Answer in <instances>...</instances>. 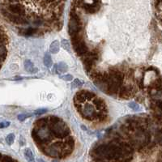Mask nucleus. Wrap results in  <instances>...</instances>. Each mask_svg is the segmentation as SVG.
Instances as JSON below:
<instances>
[{
	"label": "nucleus",
	"mask_w": 162,
	"mask_h": 162,
	"mask_svg": "<svg viewBox=\"0 0 162 162\" xmlns=\"http://www.w3.org/2000/svg\"><path fill=\"white\" fill-rule=\"evenodd\" d=\"M32 137L40 151H41L44 146L49 144L54 138L49 127L48 123L42 126H34L32 130Z\"/></svg>",
	"instance_id": "obj_1"
},
{
	"label": "nucleus",
	"mask_w": 162,
	"mask_h": 162,
	"mask_svg": "<svg viewBox=\"0 0 162 162\" xmlns=\"http://www.w3.org/2000/svg\"><path fill=\"white\" fill-rule=\"evenodd\" d=\"M107 76V93L109 95L117 94L124 83V73L116 67L109 68Z\"/></svg>",
	"instance_id": "obj_2"
},
{
	"label": "nucleus",
	"mask_w": 162,
	"mask_h": 162,
	"mask_svg": "<svg viewBox=\"0 0 162 162\" xmlns=\"http://www.w3.org/2000/svg\"><path fill=\"white\" fill-rule=\"evenodd\" d=\"M48 126L54 138L64 139L71 134V130L67 123L60 117L56 116H49L47 117Z\"/></svg>",
	"instance_id": "obj_3"
},
{
	"label": "nucleus",
	"mask_w": 162,
	"mask_h": 162,
	"mask_svg": "<svg viewBox=\"0 0 162 162\" xmlns=\"http://www.w3.org/2000/svg\"><path fill=\"white\" fill-rule=\"evenodd\" d=\"M83 24L80 15L73 8L70 12V20L68 23V32L70 36H72L82 31Z\"/></svg>",
	"instance_id": "obj_4"
},
{
	"label": "nucleus",
	"mask_w": 162,
	"mask_h": 162,
	"mask_svg": "<svg viewBox=\"0 0 162 162\" xmlns=\"http://www.w3.org/2000/svg\"><path fill=\"white\" fill-rule=\"evenodd\" d=\"M71 39L72 47L77 54V55L83 56L89 52V47L84 40L83 36L81 35V32L71 36Z\"/></svg>",
	"instance_id": "obj_5"
},
{
	"label": "nucleus",
	"mask_w": 162,
	"mask_h": 162,
	"mask_svg": "<svg viewBox=\"0 0 162 162\" xmlns=\"http://www.w3.org/2000/svg\"><path fill=\"white\" fill-rule=\"evenodd\" d=\"M75 107L76 108L77 111L80 113V115L84 119L88 121H94L97 117V111L95 106L90 104H77L75 105Z\"/></svg>",
	"instance_id": "obj_6"
},
{
	"label": "nucleus",
	"mask_w": 162,
	"mask_h": 162,
	"mask_svg": "<svg viewBox=\"0 0 162 162\" xmlns=\"http://www.w3.org/2000/svg\"><path fill=\"white\" fill-rule=\"evenodd\" d=\"M64 142H56L52 144H46L41 149V152L47 155L49 157L62 158V151L63 148Z\"/></svg>",
	"instance_id": "obj_7"
},
{
	"label": "nucleus",
	"mask_w": 162,
	"mask_h": 162,
	"mask_svg": "<svg viewBox=\"0 0 162 162\" xmlns=\"http://www.w3.org/2000/svg\"><path fill=\"white\" fill-rule=\"evenodd\" d=\"M2 12H3V16L13 24H17V25H26V24H29L28 19H27L25 16H20L18 15L12 14L11 12H8L7 9H2Z\"/></svg>",
	"instance_id": "obj_8"
},
{
	"label": "nucleus",
	"mask_w": 162,
	"mask_h": 162,
	"mask_svg": "<svg viewBox=\"0 0 162 162\" xmlns=\"http://www.w3.org/2000/svg\"><path fill=\"white\" fill-rule=\"evenodd\" d=\"M135 93V89H134L133 85L126 84L122 85V87L119 89L118 93H117V95H118L119 98L127 100L130 97H134Z\"/></svg>",
	"instance_id": "obj_9"
},
{
	"label": "nucleus",
	"mask_w": 162,
	"mask_h": 162,
	"mask_svg": "<svg viewBox=\"0 0 162 162\" xmlns=\"http://www.w3.org/2000/svg\"><path fill=\"white\" fill-rule=\"evenodd\" d=\"M8 12H11L12 14L18 15L20 16H26V9L24 8V5L19 3H10L7 6V8Z\"/></svg>",
	"instance_id": "obj_10"
},
{
	"label": "nucleus",
	"mask_w": 162,
	"mask_h": 162,
	"mask_svg": "<svg viewBox=\"0 0 162 162\" xmlns=\"http://www.w3.org/2000/svg\"><path fill=\"white\" fill-rule=\"evenodd\" d=\"M20 34L25 36H36V35H40V33H42L43 31L40 28L37 27H28L27 28H20Z\"/></svg>",
	"instance_id": "obj_11"
},
{
	"label": "nucleus",
	"mask_w": 162,
	"mask_h": 162,
	"mask_svg": "<svg viewBox=\"0 0 162 162\" xmlns=\"http://www.w3.org/2000/svg\"><path fill=\"white\" fill-rule=\"evenodd\" d=\"M80 7L84 9L86 12L89 14H94L97 12L100 8H101V3H81Z\"/></svg>",
	"instance_id": "obj_12"
},
{
	"label": "nucleus",
	"mask_w": 162,
	"mask_h": 162,
	"mask_svg": "<svg viewBox=\"0 0 162 162\" xmlns=\"http://www.w3.org/2000/svg\"><path fill=\"white\" fill-rule=\"evenodd\" d=\"M93 103H94V106L97 109V111H107V106L105 104V101L101 98V97H96L95 98H93Z\"/></svg>",
	"instance_id": "obj_13"
},
{
	"label": "nucleus",
	"mask_w": 162,
	"mask_h": 162,
	"mask_svg": "<svg viewBox=\"0 0 162 162\" xmlns=\"http://www.w3.org/2000/svg\"><path fill=\"white\" fill-rule=\"evenodd\" d=\"M5 45H6L0 44V62H3L8 55V49Z\"/></svg>",
	"instance_id": "obj_14"
},
{
	"label": "nucleus",
	"mask_w": 162,
	"mask_h": 162,
	"mask_svg": "<svg viewBox=\"0 0 162 162\" xmlns=\"http://www.w3.org/2000/svg\"><path fill=\"white\" fill-rule=\"evenodd\" d=\"M59 49H60V44H59V41H53L50 46H49V51L52 53V54H57L59 51Z\"/></svg>",
	"instance_id": "obj_15"
},
{
	"label": "nucleus",
	"mask_w": 162,
	"mask_h": 162,
	"mask_svg": "<svg viewBox=\"0 0 162 162\" xmlns=\"http://www.w3.org/2000/svg\"><path fill=\"white\" fill-rule=\"evenodd\" d=\"M55 68L58 73H64L67 71V70H68L67 65L64 62H59L58 64L55 65Z\"/></svg>",
	"instance_id": "obj_16"
},
{
	"label": "nucleus",
	"mask_w": 162,
	"mask_h": 162,
	"mask_svg": "<svg viewBox=\"0 0 162 162\" xmlns=\"http://www.w3.org/2000/svg\"><path fill=\"white\" fill-rule=\"evenodd\" d=\"M24 69L28 72L33 73V71H34V65L30 60H26L24 62Z\"/></svg>",
	"instance_id": "obj_17"
},
{
	"label": "nucleus",
	"mask_w": 162,
	"mask_h": 162,
	"mask_svg": "<svg viewBox=\"0 0 162 162\" xmlns=\"http://www.w3.org/2000/svg\"><path fill=\"white\" fill-rule=\"evenodd\" d=\"M44 64L47 67H50L52 66V59H51V56L49 53H46L44 56Z\"/></svg>",
	"instance_id": "obj_18"
},
{
	"label": "nucleus",
	"mask_w": 162,
	"mask_h": 162,
	"mask_svg": "<svg viewBox=\"0 0 162 162\" xmlns=\"http://www.w3.org/2000/svg\"><path fill=\"white\" fill-rule=\"evenodd\" d=\"M24 157H26V159L29 161H34V157H33V154H32V151L30 148H26L24 150Z\"/></svg>",
	"instance_id": "obj_19"
},
{
	"label": "nucleus",
	"mask_w": 162,
	"mask_h": 162,
	"mask_svg": "<svg viewBox=\"0 0 162 162\" xmlns=\"http://www.w3.org/2000/svg\"><path fill=\"white\" fill-rule=\"evenodd\" d=\"M83 84L84 83L82 81L80 80L79 79H76L72 83V84H71V88H73V89H75V88H80V87H81L83 85Z\"/></svg>",
	"instance_id": "obj_20"
},
{
	"label": "nucleus",
	"mask_w": 162,
	"mask_h": 162,
	"mask_svg": "<svg viewBox=\"0 0 162 162\" xmlns=\"http://www.w3.org/2000/svg\"><path fill=\"white\" fill-rule=\"evenodd\" d=\"M6 140H7V143L9 145H12L14 140H15V135L13 134H9L6 138Z\"/></svg>",
	"instance_id": "obj_21"
},
{
	"label": "nucleus",
	"mask_w": 162,
	"mask_h": 162,
	"mask_svg": "<svg viewBox=\"0 0 162 162\" xmlns=\"http://www.w3.org/2000/svg\"><path fill=\"white\" fill-rule=\"evenodd\" d=\"M62 48L66 49V50H67L70 52V48H71V46H70V45H69L68 41L67 40H62Z\"/></svg>",
	"instance_id": "obj_22"
},
{
	"label": "nucleus",
	"mask_w": 162,
	"mask_h": 162,
	"mask_svg": "<svg viewBox=\"0 0 162 162\" xmlns=\"http://www.w3.org/2000/svg\"><path fill=\"white\" fill-rule=\"evenodd\" d=\"M0 161H16V160L13 159V158L9 157V156H3L2 155V157L0 158Z\"/></svg>",
	"instance_id": "obj_23"
},
{
	"label": "nucleus",
	"mask_w": 162,
	"mask_h": 162,
	"mask_svg": "<svg viewBox=\"0 0 162 162\" xmlns=\"http://www.w3.org/2000/svg\"><path fill=\"white\" fill-rule=\"evenodd\" d=\"M31 116V114L30 113H28V114H26V113H24V114H20V115H18V119H19V121H24L25 120L26 118H28Z\"/></svg>",
	"instance_id": "obj_24"
},
{
	"label": "nucleus",
	"mask_w": 162,
	"mask_h": 162,
	"mask_svg": "<svg viewBox=\"0 0 162 162\" xmlns=\"http://www.w3.org/2000/svg\"><path fill=\"white\" fill-rule=\"evenodd\" d=\"M47 112V109H36V111L34 112V114L35 115H41L43 113H45Z\"/></svg>",
	"instance_id": "obj_25"
},
{
	"label": "nucleus",
	"mask_w": 162,
	"mask_h": 162,
	"mask_svg": "<svg viewBox=\"0 0 162 162\" xmlns=\"http://www.w3.org/2000/svg\"><path fill=\"white\" fill-rule=\"evenodd\" d=\"M129 106L131 109H134V110H137V109H139V105H138L137 103H135V102H131V103H130Z\"/></svg>",
	"instance_id": "obj_26"
},
{
	"label": "nucleus",
	"mask_w": 162,
	"mask_h": 162,
	"mask_svg": "<svg viewBox=\"0 0 162 162\" xmlns=\"http://www.w3.org/2000/svg\"><path fill=\"white\" fill-rule=\"evenodd\" d=\"M63 80L66 81H71L73 80V76L71 75H66V76H63L61 77Z\"/></svg>",
	"instance_id": "obj_27"
},
{
	"label": "nucleus",
	"mask_w": 162,
	"mask_h": 162,
	"mask_svg": "<svg viewBox=\"0 0 162 162\" xmlns=\"http://www.w3.org/2000/svg\"><path fill=\"white\" fill-rule=\"evenodd\" d=\"M155 5L157 9H159V11H161V0H155Z\"/></svg>",
	"instance_id": "obj_28"
},
{
	"label": "nucleus",
	"mask_w": 162,
	"mask_h": 162,
	"mask_svg": "<svg viewBox=\"0 0 162 162\" xmlns=\"http://www.w3.org/2000/svg\"><path fill=\"white\" fill-rule=\"evenodd\" d=\"M10 125V122H1L0 123V128H4V127H7L8 126Z\"/></svg>",
	"instance_id": "obj_29"
},
{
	"label": "nucleus",
	"mask_w": 162,
	"mask_h": 162,
	"mask_svg": "<svg viewBox=\"0 0 162 162\" xmlns=\"http://www.w3.org/2000/svg\"><path fill=\"white\" fill-rule=\"evenodd\" d=\"M7 1H8L9 3H15V2H16V0H7Z\"/></svg>",
	"instance_id": "obj_30"
},
{
	"label": "nucleus",
	"mask_w": 162,
	"mask_h": 162,
	"mask_svg": "<svg viewBox=\"0 0 162 162\" xmlns=\"http://www.w3.org/2000/svg\"><path fill=\"white\" fill-rule=\"evenodd\" d=\"M44 1L47 2V3H50V2H52V1H54V0H44Z\"/></svg>",
	"instance_id": "obj_31"
},
{
	"label": "nucleus",
	"mask_w": 162,
	"mask_h": 162,
	"mask_svg": "<svg viewBox=\"0 0 162 162\" xmlns=\"http://www.w3.org/2000/svg\"><path fill=\"white\" fill-rule=\"evenodd\" d=\"M77 1H78V2H80V3H83V1H84V0H77Z\"/></svg>",
	"instance_id": "obj_32"
},
{
	"label": "nucleus",
	"mask_w": 162,
	"mask_h": 162,
	"mask_svg": "<svg viewBox=\"0 0 162 162\" xmlns=\"http://www.w3.org/2000/svg\"><path fill=\"white\" fill-rule=\"evenodd\" d=\"M2 64H3V62H0V69H1V67H2Z\"/></svg>",
	"instance_id": "obj_33"
}]
</instances>
